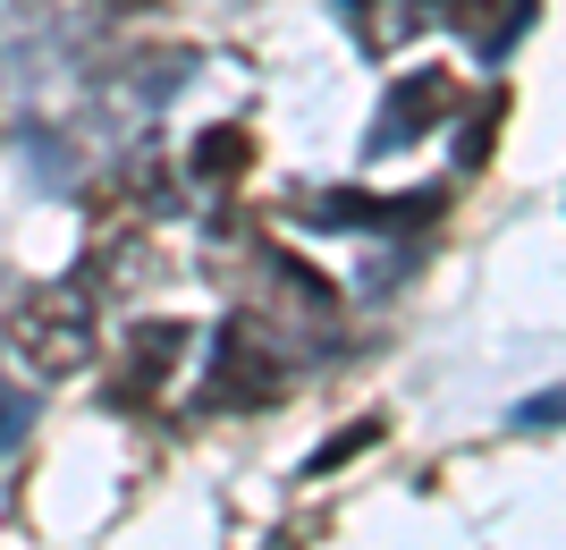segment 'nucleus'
<instances>
[{"mask_svg": "<svg viewBox=\"0 0 566 550\" xmlns=\"http://www.w3.org/2000/svg\"><path fill=\"white\" fill-rule=\"evenodd\" d=\"M440 195H406V204H380V195H313L305 220L313 229H398V220H431Z\"/></svg>", "mask_w": 566, "mask_h": 550, "instance_id": "nucleus-5", "label": "nucleus"}, {"mask_svg": "<svg viewBox=\"0 0 566 550\" xmlns=\"http://www.w3.org/2000/svg\"><path fill=\"white\" fill-rule=\"evenodd\" d=\"M338 18L355 25L364 51H389V43H406V34L431 18V0H338Z\"/></svg>", "mask_w": 566, "mask_h": 550, "instance_id": "nucleus-6", "label": "nucleus"}, {"mask_svg": "<svg viewBox=\"0 0 566 550\" xmlns=\"http://www.w3.org/2000/svg\"><path fill=\"white\" fill-rule=\"evenodd\" d=\"M178 356H187V331H178V322L136 331V347H127V364H118V407H144V398L178 373Z\"/></svg>", "mask_w": 566, "mask_h": 550, "instance_id": "nucleus-4", "label": "nucleus"}, {"mask_svg": "<svg viewBox=\"0 0 566 550\" xmlns=\"http://www.w3.org/2000/svg\"><path fill=\"white\" fill-rule=\"evenodd\" d=\"M195 178H203V187H212V178H237V169H245V127H212V136L195 144Z\"/></svg>", "mask_w": 566, "mask_h": 550, "instance_id": "nucleus-7", "label": "nucleus"}, {"mask_svg": "<svg viewBox=\"0 0 566 550\" xmlns=\"http://www.w3.org/2000/svg\"><path fill=\"white\" fill-rule=\"evenodd\" d=\"M25 424H34V398L0 382V457H9V449H18V440H25Z\"/></svg>", "mask_w": 566, "mask_h": 550, "instance_id": "nucleus-8", "label": "nucleus"}, {"mask_svg": "<svg viewBox=\"0 0 566 550\" xmlns=\"http://www.w3.org/2000/svg\"><path fill=\"white\" fill-rule=\"evenodd\" d=\"M280 382H287V364L271 356V322H254V313L220 322L212 356H203V407H262Z\"/></svg>", "mask_w": 566, "mask_h": 550, "instance_id": "nucleus-2", "label": "nucleus"}, {"mask_svg": "<svg viewBox=\"0 0 566 550\" xmlns=\"http://www.w3.org/2000/svg\"><path fill=\"white\" fill-rule=\"evenodd\" d=\"M449 102H457V76H449V69H415L398 94H389V111H380L373 153H389V144H415V136H423V120H440Z\"/></svg>", "mask_w": 566, "mask_h": 550, "instance_id": "nucleus-3", "label": "nucleus"}, {"mask_svg": "<svg viewBox=\"0 0 566 550\" xmlns=\"http://www.w3.org/2000/svg\"><path fill=\"white\" fill-rule=\"evenodd\" d=\"M9 356L43 382H69L94 364V297L85 288H34L18 313H9Z\"/></svg>", "mask_w": 566, "mask_h": 550, "instance_id": "nucleus-1", "label": "nucleus"}]
</instances>
